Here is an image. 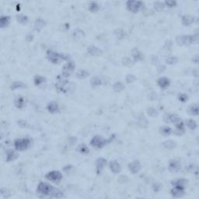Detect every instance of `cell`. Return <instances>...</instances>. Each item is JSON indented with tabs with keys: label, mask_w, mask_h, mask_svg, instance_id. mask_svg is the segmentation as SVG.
Segmentation results:
<instances>
[{
	"label": "cell",
	"mask_w": 199,
	"mask_h": 199,
	"mask_svg": "<svg viewBox=\"0 0 199 199\" xmlns=\"http://www.w3.org/2000/svg\"><path fill=\"white\" fill-rule=\"evenodd\" d=\"M175 145H175V142H172V141H167V142H163V146H164L166 149H174V147H175Z\"/></svg>",
	"instance_id": "obj_35"
},
{
	"label": "cell",
	"mask_w": 199,
	"mask_h": 199,
	"mask_svg": "<svg viewBox=\"0 0 199 199\" xmlns=\"http://www.w3.org/2000/svg\"><path fill=\"white\" fill-rule=\"evenodd\" d=\"M16 20L21 24H25L27 23L28 21V17L27 16L23 15V14H19L16 16Z\"/></svg>",
	"instance_id": "obj_25"
},
{
	"label": "cell",
	"mask_w": 199,
	"mask_h": 199,
	"mask_svg": "<svg viewBox=\"0 0 199 199\" xmlns=\"http://www.w3.org/2000/svg\"><path fill=\"white\" fill-rule=\"evenodd\" d=\"M100 9L99 5L97 4L96 2H92V3H90L89 5V10H90V12H97Z\"/></svg>",
	"instance_id": "obj_27"
},
{
	"label": "cell",
	"mask_w": 199,
	"mask_h": 199,
	"mask_svg": "<svg viewBox=\"0 0 199 199\" xmlns=\"http://www.w3.org/2000/svg\"><path fill=\"white\" fill-rule=\"evenodd\" d=\"M160 133H161L163 135H165V136H167V135H169V134L172 133V129L168 126H163L160 128Z\"/></svg>",
	"instance_id": "obj_26"
},
{
	"label": "cell",
	"mask_w": 199,
	"mask_h": 199,
	"mask_svg": "<svg viewBox=\"0 0 199 199\" xmlns=\"http://www.w3.org/2000/svg\"><path fill=\"white\" fill-rule=\"evenodd\" d=\"M172 184H174V185H182V186H184L185 184H186V180L184 179L176 180L173 182Z\"/></svg>",
	"instance_id": "obj_39"
},
{
	"label": "cell",
	"mask_w": 199,
	"mask_h": 199,
	"mask_svg": "<svg viewBox=\"0 0 199 199\" xmlns=\"http://www.w3.org/2000/svg\"><path fill=\"white\" fill-rule=\"evenodd\" d=\"M198 37L192 35H181L176 38L177 43L179 45H189L196 42Z\"/></svg>",
	"instance_id": "obj_4"
},
{
	"label": "cell",
	"mask_w": 199,
	"mask_h": 199,
	"mask_svg": "<svg viewBox=\"0 0 199 199\" xmlns=\"http://www.w3.org/2000/svg\"><path fill=\"white\" fill-rule=\"evenodd\" d=\"M45 22L41 19H37L34 23V29L37 31H40L44 27H45Z\"/></svg>",
	"instance_id": "obj_23"
},
{
	"label": "cell",
	"mask_w": 199,
	"mask_h": 199,
	"mask_svg": "<svg viewBox=\"0 0 199 199\" xmlns=\"http://www.w3.org/2000/svg\"><path fill=\"white\" fill-rule=\"evenodd\" d=\"M10 17L9 16H2L0 18V27L1 28H5L10 24Z\"/></svg>",
	"instance_id": "obj_19"
},
{
	"label": "cell",
	"mask_w": 199,
	"mask_h": 199,
	"mask_svg": "<svg viewBox=\"0 0 199 199\" xmlns=\"http://www.w3.org/2000/svg\"><path fill=\"white\" fill-rule=\"evenodd\" d=\"M107 164V160L104 158H99L96 161V167H97V174H100L101 171Z\"/></svg>",
	"instance_id": "obj_12"
},
{
	"label": "cell",
	"mask_w": 199,
	"mask_h": 199,
	"mask_svg": "<svg viewBox=\"0 0 199 199\" xmlns=\"http://www.w3.org/2000/svg\"><path fill=\"white\" fill-rule=\"evenodd\" d=\"M75 65L73 63V62H69L63 68V72H62V75L65 76V78H68L70 75V73L74 70Z\"/></svg>",
	"instance_id": "obj_10"
},
{
	"label": "cell",
	"mask_w": 199,
	"mask_h": 199,
	"mask_svg": "<svg viewBox=\"0 0 199 199\" xmlns=\"http://www.w3.org/2000/svg\"><path fill=\"white\" fill-rule=\"evenodd\" d=\"M154 7L155 10H156L157 11H161V10H163V8H164V4L160 3V2H156V3L154 4Z\"/></svg>",
	"instance_id": "obj_36"
},
{
	"label": "cell",
	"mask_w": 199,
	"mask_h": 199,
	"mask_svg": "<svg viewBox=\"0 0 199 199\" xmlns=\"http://www.w3.org/2000/svg\"><path fill=\"white\" fill-rule=\"evenodd\" d=\"M114 90H115V92L117 93H119V92H121L122 90H124V86L123 85V83L121 82H116L115 85H114Z\"/></svg>",
	"instance_id": "obj_30"
},
{
	"label": "cell",
	"mask_w": 199,
	"mask_h": 199,
	"mask_svg": "<svg viewBox=\"0 0 199 199\" xmlns=\"http://www.w3.org/2000/svg\"><path fill=\"white\" fill-rule=\"evenodd\" d=\"M194 22V17L190 15H185L182 17V23L184 26H190Z\"/></svg>",
	"instance_id": "obj_20"
},
{
	"label": "cell",
	"mask_w": 199,
	"mask_h": 199,
	"mask_svg": "<svg viewBox=\"0 0 199 199\" xmlns=\"http://www.w3.org/2000/svg\"><path fill=\"white\" fill-rule=\"evenodd\" d=\"M47 109L51 114H55L59 112V106L56 102H51L47 104Z\"/></svg>",
	"instance_id": "obj_16"
},
{
	"label": "cell",
	"mask_w": 199,
	"mask_h": 199,
	"mask_svg": "<svg viewBox=\"0 0 199 199\" xmlns=\"http://www.w3.org/2000/svg\"><path fill=\"white\" fill-rule=\"evenodd\" d=\"M87 51L90 55L95 56V57H99V56H101L103 55L102 51L98 47H95V46H91V47H89Z\"/></svg>",
	"instance_id": "obj_14"
},
{
	"label": "cell",
	"mask_w": 199,
	"mask_h": 199,
	"mask_svg": "<svg viewBox=\"0 0 199 199\" xmlns=\"http://www.w3.org/2000/svg\"><path fill=\"white\" fill-rule=\"evenodd\" d=\"M89 75V73L85 71V70H80L79 72H77V77L79 79H85L86 78L87 76Z\"/></svg>",
	"instance_id": "obj_34"
},
{
	"label": "cell",
	"mask_w": 199,
	"mask_h": 199,
	"mask_svg": "<svg viewBox=\"0 0 199 199\" xmlns=\"http://www.w3.org/2000/svg\"><path fill=\"white\" fill-rule=\"evenodd\" d=\"M157 83H158V86H159L161 89L165 90V89H167V87L169 86V84H170V81H169V80L168 78L161 77L158 80Z\"/></svg>",
	"instance_id": "obj_13"
},
{
	"label": "cell",
	"mask_w": 199,
	"mask_h": 199,
	"mask_svg": "<svg viewBox=\"0 0 199 199\" xmlns=\"http://www.w3.org/2000/svg\"><path fill=\"white\" fill-rule=\"evenodd\" d=\"M187 96L186 94H184V93H180V94L179 95V100L180 101H182V102H185V101H187Z\"/></svg>",
	"instance_id": "obj_42"
},
{
	"label": "cell",
	"mask_w": 199,
	"mask_h": 199,
	"mask_svg": "<svg viewBox=\"0 0 199 199\" xmlns=\"http://www.w3.org/2000/svg\"><path fill=\"white\" fill-rule=\"evenodd\" d=\"M14 104L16 107H17L19 109H22L23 107L25 106V100L23 97H18L15 99L14 101Z\"/></svg>",
	"instance_id": "obj_21"
},
{
	"label": "cell",
	"mask_w": 199,
	"mask_h": 199,
	"mask_svg": "<svg viewBox=\"0 0 199 199\" xmlns=\"http://www.w3.org/2000/svg\"><path fill=\"white\" fill-rule=\"evenodd\" d=\"M165 4L168 6V7H174L175 5H177V2H175V1H166L165 2Z\"/></svg>",
	"instance_id": "obj_41"
},
{
	"label": "cell",
	"mask_w": 199,
	"mask_h": 199,
	"mask_svg": "<svg viewBox=\"0 0 199 199\" xmlns=\"http://www.w3.org/2000/svg\"><path fill=\"white\" fill-rule=\"evenodd\" d=\"M174 188L171 190L172 195L175 198H180L184 194V186L174 185Z\"/></svg>",
	"instance_id": "obj_9"
},
{
	"label": "cell",
	"mask_w": 199,
	"mask_h": 199,
	"mask_svg": "<svg viewBox=\"0 0 199 199\" xmlns=\"http://www.w3.org/2000/svg\"><path fill=\"white\" fill-rule=\"evenodd\" d=\"M132 55L135 62H139V61L143 60V55L138 48H134L132 50Z\"/></svg>",
	"instance_id": "obj_17"
},
{
	"label": "cell",
	"mask_w": 199,
	"mask_h": 199,
	"mask_svg": "<svg viewBox=\"0 0 199 199\" xmlns=\"http://www.w3.org/2000/svg\"><path fill=\"white\" fill-rule=\"evenodd\" d=\"M46 178L49 180L50 181L54 182V183H59L61 180L62 179V174L59 171L53 170V171L48 172L46 174Z\"/></svg>",
	"instance_id": "obj_7"
},
{
	"label": "cell",
	"mask_w": 199,
	"mask_h": 199,
	"mask_svg": "<svg viewBox=\"0 0 199 199\" xmlns=\"http://www.w3.org/2000/svg\"><path fill=\"white\" fill-rule=\"evenodd\" d=\"M177 61H178L177 58L172 56V57H169L168 58H167V64H169V65H174V64H175V63H177Z\"/></svg>",
	"instance_id": "obj_37"
},
{
	"label": "cell",
	"mask_w": 199,
	"mask_h": 199,
	"mask_svg": "<svg viewBox=\"0 0 199 199\" xmlns=\"http://www.w3.org/2000/svg\"><path fill=\"white\" fill-rule=\"evenodd\" d=\"M127 9L130 12L136 13L139 11L142 7V3L140 1H128L126 3Z\"/></svg>",
	"instance_id": "obj_6"
},
{
	"label": "cell",
	"mask_w": 199,
	"mask_h": 199,
	"mask_svg": "<svg viewBox=\"0 0 199 199\" xmlns=\"http://www.w3.org/2000/svg\"><path fill=\"white\" fill-rule=\"evenodd\" d=\"M190 112H191V115H198V107L197 105L192 106V107H191V109H190Z\"/></svg>",
	"instance_id": "obj_38"
},
{
	"label": "cell",
	"mask_w": 199,
	"mask_h": 199,
	"mask_svg": "<svg viewBox=\"0 0 199 199\" xmlns=\"http://www.w3.org/2000/svg\"><path fill=\"white\" fill-rule=\"evenodd\" d=\"M110 169L113 172L114 174H118L121 170V165L117 163V161H111L109 164Z\"/></svg>",
	"instance_id": "obj_15"
},
{
	"label": "cell",
	"mask_w": 199,
	"mask_h": 199,
	"mask_svg": "<svg viewBox=\"0 0 199 199\" xmlns=\"http://www.w3.org/2000/svg\"><path fill=\"white\" fill-rule=\"evenodd\" d=\"M45 82V78L40 75H35L34 79V82L35 86H39V85L42 84L43 82Z\"/></svg>",
	"instance_id": "obj_28"
},
{
	"label": "cell",
	"mask_w": 199,
	"mask_h": 199,
	"mask_svg": "<svg viewBox=\"0 0 199 199\" xmlns=\"http://www.w3.org/2000/svg\"><path fill=\"white\" fill-rule=\"evenodd\" d=\"M115 138V135L113 136H110V139H104V138H102L100 135H96L92 139L91 142H90V145H92L93 147H94L96 149H101L105 145H107V143H109L111 140H113V139Z\"/></svg>",
	"instance_id": "obj_2"
},
{
	"label": "cell",
	"mask_w": 199,
	"mask_h": 199,
	"mask_svg": "<svg viewBox=\"0 0 199 199\" xmlns=\"http://www.w3.org/2000/svg\"><path fill=\"white\" fill-rule=\"evenodd\" d=\"M30 144V140L29 139H18L14 142V147L18 151H24L28 149Z\"/></svg>",
	"instance_id": "obj_5"
},
{
	"label": "cell",
	"mask_w": 199,
	"mask_h": 199,
	"mask_svg": "<svg viewBox=\"0 0 199 199\" xmlns=\"http://www.w3.org/2000/svg\"><path fill=\"white\" fill-rule=\"evenodd\" d=\"M167 117H168V120L166 122H171V123H174V124H176L177 123L181 121L180 118L177 115H169Z\"/></svg>",
	"instance_id": "obj_24"
},
{
	"label": "cell",
	"mask_w": 199,
	"mask_h": 199,
	"mask_svg": "<svg viewBox=\"0 0 199 199\" xmlns=\"http://www.w3.org/2000/svg\"><path fill=\"white\" fill-rule=\"evenodd\" d=\"M25 86H26L25 84H23L22 82H18V81L17 82H14L11 86H10L11 90H16V89H20V88H24Z\"/></svg>",
	"instance_id": "obj_29"
},
{
	"label": "cell",
	"mask_w": 199,
	"mask_h": 199,
	"mask_svg": "<svg viewBox=\"0 0 199 199\" xmlns=\"http://www.w3.org/2000/svg\"><path fill=\"white\" fill-rule=\"evenodd\" d=\"M128 169L133 174H135L139 173L141 169V164L138 160H134V161L128 164Z\"/></svg>",
	"instance_id": "obj_11"
},
{
	"label": "cell",
	"mask_w": 199,
	"mask_h": 199,
	"mask_svg": "<svg viewBox=\"0 0 199 199\" xmlns=\"http://www.w3.org/2000/svg\"><path fill=\"white\" fill-rule=\"evenodd\" d=\"M63 196V192L61 191L60 190L58 189H54V191H53L52 194H51V197H52V198H62V197Z\"/></svg>",
	"instance_id": "obj_33"
},
{
	"label": "cell",
	"mask_w": 199,
	"mask_h": 199,
	"mask_svg": "<svg viewBox=\"0 0 199 199\" xmlns=\"http://www.w3.org/2000/svg\"><path fill=\"white\" fill-rule=\"evenodd\" d=\"M18 155L17 153L12 150V149H8L6 151V161L7 162H11L13 161L14 159H16L17 158Z\"/></svg>",
	"instance_id": "obj_18"
},
{
	"label": "cell",
	"mask_w": 199,
	"mask_h": 199,
	"mask_svg": "<svg viewBox=\"0 0 199 199\" xmlns=\"http://www.w3.org/2000/svg\"><path fill=\"white\" fill-rule=\"evenodd\" d=\"M169 170L172 173H176L178 172L180 169H181V164L179 160L177 159H172L169 163Z\"/></svg>",
	"instance_id": "obj_8"
},
{
	"label": "cell",
	"mask_w": 199,
	"mask_h": 199,
	"mask_svg": "<svg viewBox=\"0 0 199 199\" xmlns=\"http://www.w3.org/2000/svg\"><path fill=\"white\" fill-rule=\"evenodd\" d=\"M176 126V131H175V133L177 134H182L184 132V123L180 121L178 123L175 124Z\"/></svg>",
	"instance_id": "obj_22"
},
{
	"label": "cell",
	"mask_w": 199,
	"mask_h": 199,
	"mask_svg": "<svg viewBox=\"0 0 199 199\" xmlns=\"http://www.w3.org/2000/svg\"><path fill=\"white\" fill-rule=\"evenodd\" d=\"M101 84H102V81L97 76H95L91 80V85L93 86H99Z\"/></svg>",
	"instance_id": "obj_32"
},
{
	"label": "cell",
	"mask_w": 199,
	"mask_h": 199,
	"mask_svg": "<svg viewBox=\"0 0 199 199\" xmlns=\"http://www.w3.org/2000/svg\"><path fill=\"white\" fill-rule=\"evenodd\" d=\"M47 58L50 62L53 63V64H57L60 62V60H68L69 57L65 56L62 54H58L55 51H53L51 50H48L47 51Z\"/></svg>",
	"instance_id": "obj_3"
},
{
	"label": "cell",
	"mask_w": 199,
	"mask_h": 199,
	"mask_svg": "<svg viewBox=\"0 0 199 199\" xmlns=\"http://www.w3.org/2000/svg\"><path fill=\"white\" fill-rule=\"evenodd\" d=\"M80 152L81 153H82V154H86V153L89 152V149L85 145H82L80 146Z\"/></svg>",
	"instance_id": "obj_40"
},
{
	"label": "cell",
	"mask_w": 199,
	"mask_h": 199,
	"mask_svg": "<svg viewBox=\"0 0 199 199\" xmlns=\"http://www.w3.org/2000/svg\"><path fill=\"white\" fill-rule=\"evenodd\" d=\"M54 189H55V187H54L52 185H51L50 184H48V183H46V182H40V183H39V184H38V186H37V194H39L40 197H51Z\"/></svg>",
	"instance_id": "obj_1"
},
{
	"label": "cell",
	"mask_w": 199,
	"mask_h": 199,
	"mask_svg": "<svg viewBox=\"0 0 199 199\" xmlns=\"http://www.w3.org/2000/svg\"><path fill=\"white\" fill-rule=\"evenodd\" d=\"M186 125L191 130H194L197 128V123L196 121L193 119L187 120L186 122Z\"/></svg>",
	"instance_id": "obj_31"
}]
</instances>
